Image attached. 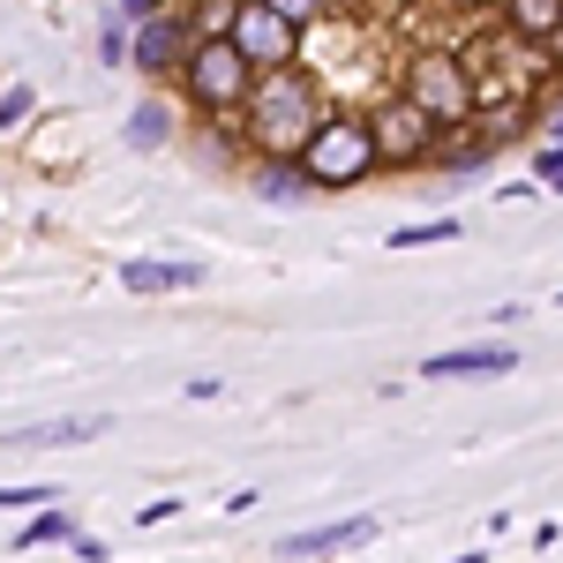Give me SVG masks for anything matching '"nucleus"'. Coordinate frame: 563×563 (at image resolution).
Segmentation results:
<instances>
[{
    "label": "nucleus",
    "instance_id": "1",
    "mask_svg": "<svg viewBox=\"0 0 563 563\" xmlns=\"http://www.w3.org/2000/svg\"><path fill=\"white\" fill-rule=\"evenodd\" d=\"M323 113H331V106H323V90L301 76V60H294V68H263L256 90H249V106H241V135H249L256 158H294Z\"/></svg>",
    "mask_w": 563,
    "mask_h": 563
},
{
    "label": "nucleus",
    "instance_id": "2",
    "mask_svg": "<svg viewBox=\"0 0 563 563\" xmlns=\"http://www.w3.org/2000/svg\"><path fill=\"white\" fill-rule=\"evenodd\" d=\"M294 158H301V174L316 180V188H361V180L384 166V158H376L368 121H361V113H346V106H331V113L308 129V143L294 151Z\"/></svg>",
    "mask_w": 563,
    "mask_h": 563
},
{
    "label": "nucleus",
    "instance_id": "3",
    "mask_svg": "<svg viewBox=\"0 0 563 563\" xmlns=\"http://www.w3.org/2000/svg\"><path fill=\"white\" fill-rule=\"evenodd\" d=\"M249 90H256V68L241 60L233 38H196L188 45V60H180V98H188L203 121H241Z\"/></svg>",
    "mask_w": 563,
    "mask_h": 563
},
{
    "label": "nucleus",
    "instance_id": "4",
    "mask_svg": "<svg viewBox=\"0 0 563 563\" xmlns=\"http://www.w3.org/2000/svg\"><path fill=\"white\" fill-rule=\"evenodd\" d=\"M406 98L429 113L435 129H459V121H474V113H481V84H474V68H466L459 53H413V68H406Z\"/></svg>",
    "mask_w": 563,
    "mask_h": 563
},
{
    "label": "nucleus",
    "instance_id": "5",
    "mask_svg": "<svg viewBox=\"0 0 563 563\" xmlns=\"http://www.w3.org/2000/svg\"><path fill=\"white\" fill-rule=\"evenodd\" d=\"M361 121H368V135H376V158H384V166H429L435 135H443L406 90H398V98H376Z\"/></svg>",
    "mask_w": 563,
    "mask_h": 563
},
{
    "label": "nucleus",
    "instance_id": "6",
    "mask_svg": "<svg viewBox=\"0 0 563 563\" xmlns=\"http://www.w3.org/2000/svg\"><path fill=\"white\" fill-rule=\"evenodd\" d=\"M188 45H196V23H188V8H158V15H143L129 31V68L143 84H174L180 60H188Z\"/></svg>",
    "mask_w": 563,
    "mask_h": 563
},
{
    "label": "nucleus",
    "instance_id": "7",
    "mask_svg": "<svg viewBox=\"0 0 563 563\" xmlns=\"http://www.w3.org/2000/svg\"><path fill=\"white\" fill-rule=\"evenodd\" d=\"M225 38L241 45V60H249L256 76H263V68H294V60H301V31H294L271 0H241V15H233Z\"/></svg>",
    "mask_w": 563,
    "mask_h": 563
},
{
    "label": "nucleus",
    "instance_id": "8",
    "mask_svg": "<svg viewBox=\"0 0 563 563\" xmlns=\"http://www.w3.org/2000/svg\"><path fill=\"white\" fill-rule=\"evenodd\" d=\"M361 541H376V519H331V526H308V533H286L278 556L316 563V556H339V549H361Z\"/></svg>",
    "mask_w": 563,
    "mask_h": 563
},
{
    "label": "nucleus",
    "instance_id": "9",
    "mask_svg": "<svg viewBox=\"0 0 563 563\" xmlns=\"http://www.w3.org/2000/svg\"><path fill=\"white\" fill-rule=\"evenodd\" d=\"M121 286L129 294H180V286H203V263L196 256H121Z\"/></svg>",
    "mask_w": 563,
    "mask_h": 563
},
{
    "label": "nucleus",
    "instance_id": "10",
    "mask_svg": "<svg viewBox=\"0 0 563 563\" xmlns=\"http://www.w3.org/2000/svg\"><path fill=\"white\" fill-rule=\"evenodd\" d=\"M511 368H519L511 346H459V353H429L421 361L429 384H451V376H511Z\"/></svg>",
    "mask_w": 563,
    "mask_h": 563
},
{
    "label": "nucleus",
    "instance_id": "11",
    "mask_svg": "<svg viewBox=\"0 0 563 563\" xmlns=\"http://www.w3.org/2000/svg\"><path fill=\"white\" fill-rule=\"evenodd\" d=\"M488 158H496V143L488 135H435V151H429V174H443V180H474V174H488Z\"/></svg>",
    "mask_w": 563,
    "mask_h": 563
},
{
    "label": "nucleus",
    "instance_id": "12",
    "mask_svg": "<svg viewBox=\"0 0 563 563\" xmlns=\"http://www.w3.org/2000/svg\"><path fill=\"white\" fill-rule=\"evenodd\" d=\"M249 180H256L263 203H308L316 180L301 174V158H249Z\"/></svg>",
    "mask_w": 563,
    "mask_h": 563
},
{
    "label": "nucleus",
    "instance_id": "13",
    "mask_svg": "<svg viewBox=\"0 0 563 563\" xmlns=\"http://www.w3.org/2000/svg\"><path fill=\"white\" fill-rule=\"evenodd\" d=\"M113 421L106 413H76V421H38V429H15L8 443L15 451H53V443H90V435H106Z\"/></svg>",
    "mask_w": 563,
    "mask_h": 563
},
{
    "label": "nucleus",
    "instance_id": "14",
    "mask_svg": "<svg viewBox=\"0 0 563 563\" xmlns=\"http://www.w3.org/2000/svg\"><path fill=\"white\" fill-rule=\"evenodd\" d=\"M121 143L129 151H166L174 143V113H166V98H143L129 113V129H121Z\"/></svg>",
    "mask_w": 563,
    "mask_h": 563
},
{
    "label": "nucleus",
    "instance_id": "15",
    "mask_svg": "<svg viewBox=\"0 0 563 563\" xmlns=\"http://www.w3.org/2000/svg\"><path fill=\"white\" fill-rule=\"evenodd\" d=\"M556 23H563V0H504V31H511V38L541 45Z\"/></svg>",
    "mask_w": 563,
    "mask_h": 563
},
{
    "label": "nucleus",
    "instance_id": "16",
    "mask_svg": "<svg viewBox=\"0 0 563 563\" xmlns=\"http://www.w3.org/2000/svg\"><path fill=\"white\" fill-rule=\"evenodd\" d=\"M53 541H76V519L60 504H38V519L15 533V549H53Z\"/></svg>",
    "mask_w": 563,
    "mask_h": 563
},
{
    "label": "nucleus",
    "instance_id": "17",
    "mask_svg": "<svg viewBox=\"0 0 563 563\" xmlns=\"http://www.w3.org/2000/svg\"><path fill=\"white\" fill-rule=\"evenodd\" d=\"M233 15H241V0H196V8H188L196 38H225V31H233Z\"/></svg>",
    "mask_w": 563,
    "mask_h": 563
},
{
    "label": "nucleus",
    "instance_id": "18",
    "mask_svg": "<svg viewBox=\"0 0 563 563\" xmlns=\"http://www.w3.org/2000/svg\"><path fill=\"white\" fill-rule=\"evenodd\" d=\"M429 241H459V218H421V225L390 233V249H429Z\"/></svg>",
    "mask_w": 563,
    "mask_h": 563
},
{
    "label": "nucleus",
    "instance_id": "19",
    "mask_svg": "<svg viewBox=\"0 0 563 563\" xmlns=\"http://www.w3.org/2000/svg\"><path fill=\"white\" fill-rule=\"evenodd\" d=\"M129 31H135V23L121 15V8L98 23V60H106V68H121V60H129Z\"/></svg>",
    "mask_w": 563,
    "mask_h": 563
},
{
    "label": "nucleus",
    "instance_id": "20",
    "mask_svg": "<svg viewBox=\"0 0 563 563\" xmlns=\"http://www.w3.org/2000/svg\"><path fill=\"white\" fill-rule=\"evenodd\" d=\"M31 113H38V90H31V84H8V90H0V135L23 129Z\"/></svg>",
    "mask_w": 563,
    "mask_h": 563
},
{
    "label": "nucleus",
    "instance_id": "21",
    "mask_svg": "<svg viewBox=\"0 0 563 563\" xmlns=\"http://www.w3.org/2000/svg\"><path fill=\"white\" fill-rule=\"evenodd\" d=\"M38 504H60L53 481H23V488H0V511H38Z\"/></svg>",
    "mask_w": 563,
    "mask_h": 563
},
{
    "label": "nucleus",
    "instance_id": "22",
    "mask_svg": "<svg viewBox=\"0 0 563 563\" xmlns=\"http://www.w3.org/2000/svg\"><path fill=\"white\" fill-rule=\"evenodd\" d=\"M563 180V143H541V158H533V188H556Z\"/></svg>",
    "mask_w": 563,
    "mask_h": 563
},
{
    "label": "nucleus",
    "instance_id": "23",
    "mask_svg": "<svg viewBox=\"0 0 563 563\" xmlns=\"http://www.w3.org/2000/svg\"><path fill=\"white\" fill-rule=\"evenodd\" d=\"M271 8H278V15H286V23H294V31H308V23H316V15H323V0H271Z\"/></svg>",
    "mask_w": 563,
    "mask_h": 563
},
{
    "label": "nucleus",
    "instance_id": "24",
    "mask_svg": "<svg viewBox=\"0 0 563 563\" xmlns=\"http://www.w3.org/2000/svg\"><path fill=\"white\" fill-rule=\"evenodd\" d=\"M166 519H180V504H174V496H158V504H143V519H135V526H166Z\"/></svg>",
    "mask_w": 563,
    "mask_h": 563
},
{
    "label": "nucleus",
    "instance_id": "25",
    "mask_svg": "<svg viewBox=\"0 0 563 563\" xmlns=\"http://www.w3.org/2000/svg\"><path fill=\"white\" fill-rule=\"evenodd\" d=\"M541 60H549V68H556V76H563V23H556V31H549V38H541Z\"/></svg>",
    "mask_w": 563,
    "mask_h": 563
},
{
    "label": "nucleus",
    "instance_id": "26",
    "mask_svg": "<svg viewBox=\"0 0 563 563\" xmlns=\"http://www.w3.org/2000/svg\"><path fill=\"white\" fill-rule=\"evenodd\" d=\"M158 8H174V0H121V15H129V23H143V15H158Z\"/></svg>",
    "mask_w": 563,
    "mask_h": 563
},
{
    "label": "nucleus",
    "instance_id": "27",
    "mask_svg": "<svg viewBox=\"0 0 563 563\" xmlns=\"http://www.w3.org/2000/svg\"><path fill=\"white\" fill-rule=\"evenodd\" d=\"M541 129H549V143H563V98L549 106V121H541Z\"/></svg>",
    "mask_w": 563,
    "mask_h": 563
},
{
    "label": "nucleus",
    "instance_id": "28",
    "mask_svg": "<svg viewBox=\"0 0 563 563\" xmlns=\"http://www.w3.org/2000/svg\"><path fill=\"white\" fill-rule=\"evenodd\" d=\"M451 563H481V556H451Z\"/></svg>",
    "mask_w": 563,
    "mask_h": 563
},
{
    "label": "nucleus",
    "instance_id": "29",
    "mask_svg": "<svg viewBox=\"0 0 563 563\" xmlns=\"http://www.w3.org/2000/svg\"><path fill=\"white\" fill-rule=\"evenodd\" d=\"M556 308H563V294H556Z\"/></svg>",
    "mask_w": 563,
    "mask_h": 563
}]
</instances>
